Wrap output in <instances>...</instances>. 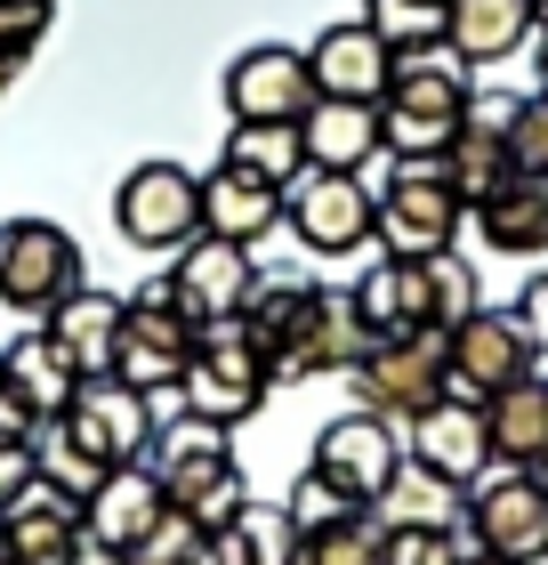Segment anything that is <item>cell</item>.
<instances>
[{
  "instance_id": "7dc6e473",
  "label": "cell",
  "mask_w": 548,
  "mask_h": 565,
  "mask_svg": "<svg viewBox=\"0 0 548 565\" xmlns=\"http://www.w3.org/2000/svg\"><path fill=\"white\" fill-rule=\"evenodd\" d=\"M533 73H540V89H548V33H533Z\"/></svg>"
},
{
  "instance_id": "ee69618b",
  "label": "cell",
  "mask_w": 548,
  "mask_h": 565,
  "mask_svg": "<svg viewBox=\"0 0 548 565\" xmlns=\"http://www.w3.org/2000/svg\"><path fill=\"white\" fill-rule=\"evenodd\" d=\"M73 565H138V557H129V550H106V542H89V533H82V557H73Z\"/></svg>"
},
{
  "instance_id": "d6a6232c",
  "label": "cell",
  "mask_w": 548,
  "mask_h": 565,
  "mask_svg": "<svg viewBox=\"0 0 548 565\" xmlns=\"http://www.w3.org/2000/svg\"><path fill=\"white\" fill-rule=\"evenodd\" d=\"M363 24L396 49V57H428L452 33V0H363Z\"/></svg>"
},
{
  "instance_id": "8d00e7d4",
  "label": "cell",
  "mask_w": 548,
  "mask_h": 565,
  "mask_svg": "<svg viewBox=\"0 0 548 565\" xmlns=\"http://www.w3.org/2000/svg\"><path fill=\"white\" fill-rule=\"evenodd\" d=\"M202 542H211V525H202V518H186V509H162V518L146 525V542L129 550V557H138V565H194Z\"/></svg>"
},
{
  "instance_id": "2e32d148",
  "label": "cell",
  "mask_w": 548,
  "mask_h": 565,
  "mask_svg": "<svg viewBox=\"0 0 548 565\" xmlns=\"http://www.w3.org/2000/svg\"><path fill=\"white\" fill-rule=\"evenodd\" d=\"M65 428L82 436V445L106 460V469H129V460H146V445H153V428H162V413H153V396H138L129 380L97 372V380H82V396L65 404Z\"/></svg>"
},
{
  "instance_id": "9a60e30c",
  "label": "cell",
  "mask_w": 548,
  "mask_h": 565,
  "mask_svg": "<svg viewBox=\"0 0 548 565\" xmlns=\"http://www.w3.org/2000/svg\"><path fill=\"white\" fill-rule=\"evenodd\" d=\"M170 299L186 323H218V316H243L250 291H258V259L250 243H226V235H194L186 250L170 259Z\"/></svg>"
},
{
  "instance_id": "484cf974",
  "label": "cell",
  "mask_w": 548,
  "mask_h": 565,
  "mask_svg": "<svg viewBox=\"0 0 548 565\" xmlns=\"http://www.w3.org/2000/svg\"><path fill=\"white\" fill-rule=\"evenodd\" d=\"M282 211H291V194L258 186V178H243V170H211V178H202V235L258 243V235L282 226Z\"/></svg>"
},
{
  "instance_id": "f546056e",
  "label": "cell",
  "mask_w": 548,
  "mask_h": 565,
  "mask_svg": "<svg viewBox=\"0 0 548 565\" xmlns=\"http://www.w3.org/2000/svg\"><path fill=\"white\" fill-rule=\"evenodd\" d=\"M0 380H9V388L33 404L41 420H49V413H65V404L82 396V372H73V355L49 340V331H24V340L0 355Z\"/></svg>"
},
{
  "instance_id": "bcb514c9",
  "label": "cell",
  "mask_w": 548,
  "mask_h": 565,
  "mask_svg": "<svg viewBox=\"0 0 548 565\" xmlns=\"http://www.w3.org/2000/svg\"><path fill=\"white\" fill-rule=\"evenodd\" d=\"M194 565H234V557L218 550V533H211V542H202V550H194Z\"/></svg>"
},
{
  "instance_id": "8fae6325",
  "label": "cell",
  "mask_w": 548,
  "mask_h": 565,
  "mask_svg": "<svg viewBox=\"0 0 548 565\" xmlns=\"http://www.w3.org/2000/svg\"><path fill=\"white\" fill-rule=\"evenodd\" d=\"M282 226L315 250V259H347L379 235V194L363 186V170H307L291 186V211Z\"/></svg>"
},
{
  "instance_id": "74e56055",
  "label": "cell",
  "mask_w": 548,
  "mask_h": 565,
  "mask_svg": "<svg viewBox=\"0 0 548 565\" xmlns=\"http://www.w3.org/2000/svg\"><path fill=\"white\" fill-rule=\"evenodd\" d=\"M508 162L548 178V89L533 97H508Z\"/></svg>"
},
{
  "instance_id": "ba28073f",
  "label": "cell",
  "mask_w": 548,
  "mask_h": 565,
  "mask_svg": "<svg viewBox=\"0 0 548 565\" xmlns=\"http://www.w3.org/2000/svg\"><path fill=\"white\" fill-rule=\"evenodd\" d=\"M355 380V404L379 420H420L428 404L443 396V380H452V331H411V340H379L363 364L347 372Z\"/></svg>"
},
{
  "instance_id": "60d3db41",
  "label": "cell",
  "mask_w": 548,
  "mask_h": 565,
  "mask_svg": "<svg viewBox=\"0 0 548 565\" xmlns=\"http://www.w3.org/2000/svg\"><path fill=\"white\" fill-rule=\"evenodd\" d=\"M49 17H57V0H0V49H9V57H33Z\"/></svg>"
},
{
  "instance_id": "ffe728a7",
  "label": "cell",
  "mask_w": 548,
  "mask_h": 565,
  "mask_svg": "<svg viewBox=\"0 0 548 565\" xmlns=\"http://www.w3.org/2000/svg\"><path fill=\"white\" fill-rule=\"evenodd\" d=\"M0 550L17 565H73L82 557V501L33 477L9 509H0Z\"/></svg>"
},
{
  "instance_id": "7c38bea8",
  "label": "cell",
  "mask_w": 548,
  "mask_h": 565,
  "mask_svg": "<svg viewBox=\"0 0 548 565\" xmlns=\"http://www.w3.org/2000/svg\"><path fill=\"white\" fill-rule=\"evenodd\" d=\"M525 372H540V348H533V331L516 323V307H476V316L452 331V380H443V396L492 404Z\"/></svg>"
},
{
  "instance_id": "8992f818",
  "label": "cell",
  "mask_w": 548,
  "mask_h": 565,
  "mask_svg": "<svg viewBox=\"0 0 548 565\" xmlns=\"http://www.w3.org/2000/svg\"><path fill=\"white\" fill-rule=\"evenodd\" d=\"M267 396H275V380H267V355L250 348L243 316L194 323V364L178 380V404L202 413V420H218V428H243Z\"/></svg>"
},
{
  "instance_id": "4316f807",
  "label": "cell",
  "mask_w": 548,
  "mask_h": 565,
  "mask_svg": "<svg viewBox=\"0 0 548 565\" xmlns=\"http://www.w3.org/2000/svg\"><path fill=\"white\" fill-rule=\"evenodd\" d=\"M533 33H540L533 0H452V33H443V49H452L460 65H501Z\"/></svg>"
},
{
  "instance_id": "b9f144b4",
  "label": "cell",
  "mask_w": 548,
  "mask_h": 565,
  "mask_svg": "<svg viewBox=\"0 0 548 565\" xmlns=\"http://www.w3.org/2000/svg\"><path fill=\"white\" fill-rule=\"evenodd\" d=\"M33 428H41V413L9 388V380H0V445H33Z\"/></svg>"
},
{
  "instance_id": "44dd1931",
  "label": "cell",
  "mask_w": 548,
  "mask_h": 565,
  "mask_svg": "<svg viewBox=\"0 0 548 565\" xmlns=\"http://www.w3.org/2000/svg\"><path fill=\"white\" fill-rule=\"evenodd\" d=\"M468 226L508 259H548V178L508 170L484 202H468Z\"/></svg>"
},
{
  "instance_id": "4fadbf2b",
  "label": "cell",
  "mask_w": 548,
  "mask_h": 565,
  "mask_svg": "<svg viewBox=\"0 0 548 565\" xmlns=\"http://www.w3.org/2000/svg\"><path fill=\"white\" fill-rule=\"evenodd\" d=\"M468 525L476 542L508 565H540L548 557V484L533 469H492L468 484Z\"/></svg>"
},
{
  "instance_id": "f6af8a7d",
  "label": "cell",
  "mask_w": 548,
  "mask_h": 565,
  "mask_svg": "<svg viewBox=\"0 0 548 565\" xmlns=\"http://www.w3.org/2000/svg\"><path fill=\"white\" fill-rule=\"evenodd\" d=\"M24 65H33V57H9V49H0V97L17 89V73H24Z\"/></svg>"
},
{
  "instance_id": "f1b7e54d",
  "label": "cell",
  "mask_w": 548,
  "mask_h": 565,
  "mask_svg": "<svg viewBox=\"0 0 548 565\" xmlns=\"http://www.w3.org/2000/svg\"><path fill=\"white\" fill-rule=\"evenodd\" d=\"M218 170H243V178H258V186H282V194H291L299 178H307V138H299V121H234L226 146H218Z\"/></svg>"
},
{
  "instance_id": "f35d334b",
  "label": "cell",
  "mask_w": 548,
  "mask_h": 565,
  "mask_svg": "<svg viewBox=\"0 0 548 565\" xmlns=\"http://www.w3.org/2000/svg\"><path fill=\"white\" fill-rule=\"evenodd\" d=\"M282 509H291V525H299V533H323V525H339V518H347L355 501L339 493V484H323L315 469H307V477L291 484V493H282Z\"/></svg>"
},
{
  "instance_id": "7bdbcfd3",
  "label": "cell",
  "mask_w": 548,
  "mask_h": 565,
  "mask_svg": "<svg viewBox=\"0 0 548 565\" xmlns=\"http://www.w3.org/2000/svg\"><path fill=\"white\" fill-rule=\"evenodd\" d=\"M33 484V445H0V509Z\"/></svg>"
},
{
  "instance_id": "836d02e7",
  "label": "cell",
  "mask_w": 548,
  "mask_h": 565,
  "mask_svg": "<svg viewBox=\"0 0 548 565\" xmlns=\"http://www.w3.org/2000/svg\"><path fill=\"white\" fill-rule=\"evenodd\" d=\"M291 565H387V518H379V509H347L339 525L299 533Z\"/></svg>"
},
{
  "instance_id": "d590c367",
  "label": "cell",
  "mask_w": 548,
  "mask_h": 565,
  "mask_svg": "<svg viewBox=\"0 0 548 565\" xmlns=\"http://www.w3.org/2000/svg\"><path fill=\"white\" fill-rule=\"evenodd\" d=\"M428 275H436V331H460V323L484 307V282H476V267H468L460 250H443V259H428Z\"/></svg>"
},
{
  "instance_id": "5b68a950",
  "label": "cell",
  "mask_w": 548,
  "mask_h": 565,
  "mask_svg": "<svg viewBox=\"0 0 548 565\" xmlns=\"http://www.w3.org/2000/svg\"><path fill=\"white\" fill-rule=\"evenodd\" d=\"M194 364V323L178 316L170 282H146V291H129L121 307V348H114V380H129L138 396H153V413H186L178 404V380Z\"/></svg>"
},
{
  "instance_id": "30bf717a",
  "label": "cell",
  "mask_w": 548,
  "mask_h": 565,
  "mask_svg": "<svg viewBox=\"0 0 548 565\" xmlns=\"http://www.w3.org/2000/svg\"><path fill=\"white\" fill-rule=\"evenodd\" d=\"M307 469H315L323 484H339L355 509H379L387 484H396V469H404V428L355 404V413H339V420L315 428V460H307Z\"/></svg>"
},
{
  "instance_id": "4dcf8cb0",
  "label": "cell",
  "mask_w": 548,
  "mask_h": 565,
  "mask_svg": "<svg viewBox=\"0 0 548 565\" xmlns=\"http://www.w3.org/2000/svg\"><path fill=\"white\" fill-rule=\"evenodd\" d=\"M218 550L234 557V565H291L299 557V525H291V509L282 501H243L234 518L218 525Z\"/></svg>"
},
{
  "instance_id": "ab89813d",
  "label": "cell",
  "mask_w": 548,
  "mask_h": 565,
  "mask_svg": "<svg viewBox=\"0 0 548 565\" xmlns=\"http://www.w3.org/2000/svg\"><path fill=\"white\" fill-rule=\"evenodd\" d=\"M387 565H460L452 525H387Z\"/></svg>"
},
{
  "instance_id": "d6986e66",
  "label": "cell",
  "mask_w": 548,
  "mask_h": 565,
  "mask_svg": "<svg viewBox=\"0 0 548 565\" xmlns=\"http://www.w3.org/2000/svg\"><path fill=\"white\" fill-rule=\"evenodd\" d=\"M307 73H315V97H339V106H379L387 82H396V49H387L363 17H347V24H323V33H315Z\"/></svg>"
},
{
  "instance_id": "d4e9b609",
  "label": "cell",
  "mask_w": 548,
  "mask_h": 565,
  "mask_svg": "<svg viewBox=\"0 0 548 565\" xmlns=\"http://www.w3.org/2000/svg\"><path fill=\"white\" fill-rule=\"evenodd\" d=\"M299 138H307V170H363V162L387 153L379 106H339V97H315V106H307Z\"/></svg>"
},
{
  "instance_id": "52a82bcc",
  "label": "cell",
  "mask_w": 548,
  "mask_h": 565,
  "mask_svg": "<svg viewBox=\"0 0 548 565\" xmlns=\"http://www.w3.org/2000/svg\"><path fill=\"white\" fill-rule=\"evenodd\" d=\"M114 226L129 250H153V259H178L202 235V178L186 162H138L114 194Z\"/></svg>"
},
{
  "instance_id": "5bb4252c",
  "label": "cell",
  "mask_w": 548,
  "mask_h": 565,
  "mask_svg": "<svg viewBox=\"0 0 548 565\" xmlns=\"http://www.w3.org/2000/svg\"><path fill=\"white\" fill-rule=\"evenodd\" d=\"M404 460H420V469L443 477L452 493H468L476 477H492L501 460H492V420H484V404L436 396L420 420H404Z\"/></svg>"
},
{
  "instance_id": "603a6c76",
  "label": "cell",
  "mask_w": 548,
  "mask_h": 565,
  "mask_svg": "<svg viewBox=\"0 0 548 565\" xmlns=\"http://www.w3.org/2000/svg\"><path fill=\"white\" fill-rule=\"evenodd\" d=\"M162 484H153L146 460H129V469H106V484L82 501V533L89 542H106V550H138L146 542V525L162 518Z\"/></svg>"
},
{
  "instance_id": "cb8c5ba5",
  "label": "cell",
  "mask_w": 548,
  "mask_h": 565,
  "mask_svg": "<svg viewBox=\"0 0 548 565\" xmlns=\"http://www.w3.org/2000/svg\"><path fill=\"white\" fill-rule=\"evenodd\" d=\"M484 420H492V460H501V469H533V477H540V469H548V364L492 396Z\"/></svg>"
},
{
  "instance_id": "f907efd6",
  "label": "cell",
  "mask_w": 548,
  "mask_h": 565,
  "mask_svg": "<svg viewBox=\"0 0 548 565\" xmlns=\"http://www.w3.org/2000/svg\"><path fill=\"white\" fill-rule=\"evenodd\" d=\"M540 484H548V469H540Z\"/></svg>"
},
{
  "instance_id": "e0dca14e",
  "label": "cell",
  "mask_w": 548,
  "mask_h": 565,
  "mask_svg": "<svg viewBox=\"0 0 548 565\" xmlns=\"http://www.w3.org/2000/svg\"><path fill=\"white\" fill-rule=\"evenodd\" d=\"M315 106V73H307V49L258 41L226 65V114L234 121H307Z\"/></svg>"
},
{
  "instance_id": "1f68e13d",
  "label": "cell",
  "mask_w": 548,
  "mask_h": 565,
  "mask_svg": "<svg viewBox=\"0 0 548 565\" xmlns=\"http://www.w3.org/2000/svg\"><path fill=\"white\" fill-rule=\"evenodd\" d=\"M33 477L57 484V493H73V501H89L97 484H106V460H97L82 436L65 428V413H49V420L33 428Z\"/></svg>"
},
{
  "instance_id": "277c9868",
  "label": "cell",
  "mask_w": 548,
  "mask_h": 565,
  "mask_svg": "<svg viewBox=\"0 0 548 565\" xmlns=\"http://www.w3.org/2000/svg\"><path fill=\"white\" fill-rule=\"evenodd\" d=\"M387 186H379V250L387 259H443V250L460 243V226H468V202L452 186V170H443V153L436 162H404V153H387Z\"/></svg>"
},
{
  "instance_id": "e575fe53",
  "label": "cell",
  "mask_w": 548,
  "mask_h": 565,
  "mask_svg": "<svg viewBox=\"0 0 548 565\" xmlns=\"http://www.w3.org/2000/svg\"><path fill=\"white\" fill-rule=\"evenodd\" d=\"M452 509H460V493H452V484H443V477H428L420 460H404V469H396V484H387V501H379V518H387V525H443Z\"/></svg>"
},
{
  "instance_id": "681fc988",
  "label": "cell",
  "mask_w": 548,
  "mask_h": 565,
  "mask_svg": "<svg viewBox=\"0 0 548 565\" xmlns=\"http://www.w3.org/2000/svg\"><path fill=\"white\" fill-rule=\"evenodd\" d=\"M533 24H540V33H548V0H533Z\"/></svg>"
},
{
  "instance_id": "7402d4cb",
  "label": "cell",
  "mask_w": 548,
  "mask_h": 565,
  "mask_svg": "<svg viewBox=\"0 0 548 565\" xmlns=\"http://www.w3.org/2000/svg\"><path fill=\"white\" fill-rule=\"evenodd\" d=\"M121 291H97V282H82V291H65L57 307L41 316V331L73 355V372L97 380V372H114V348H121Z\"/></svg>"
},
{
  "instance_id": "9c48e42d",
  "label": "cell",
  "mask_w": 548,
  "mask_h": 565,
  "mask_svg": "<svg viewBox=\"0 0 548 565\" xmlns=\"http://www.w3.org/2000/svg\"><path fill=\"white\" fill-rule=\"evenodd\" d=\"M82 243L65 235L57 218H0V299L24 307V316H49L65 291H82Z\"/></svg>"
},
{
  "instance_id": "c3c4849f",
  "label": "cell",
  "mask_w": 548,
  "mask_h": 565,
  "mask_svg": "<svg viewBox=\"0 0 548 565\" xmlns=\"http://www.w3.org/2000/svg\"><path fill=\"white\" fill-rule=\"evenodd\" d=\"M460 565H508V557H492V550H476V557H460Z\"/></svg>"
},
{
  "instance_id": "3957f363",
  "label": "cell",
  "mask_w": 548,
  "mask_h": 565,
  "mask_svg": "<svg viewBox=\"0 0 548 565\" xmlns=\"http://www.w3.org/2000/svg\"><path fill=\"white\" fill-rule=\"evenodd\" d=\"M468 106H476V97H468V73L443 65L436 49L428 57H396V82L379 97V138H387V153H404V162H436V153L460 138Z\"/></svg>"
},
{
  "instance_id": "ac0fdd59",
  "label": "cell",
  "mask_w": 548,
  "mask_h": 565,
  "mask_svg": "<svg viewBox=\"0 0 548 565\" xmlns=\"http://www.w3.org/2000/svg\"><path fill=\"white\" fill-rule=\"evenodd\" d=\"M347 299H355L363 331H372V348L379 340H411V331H436V275H428V259H387L379 250V259L347 282Z\"/></svg>"
},
{
  "instance_id": "7a4b0ae2",
  "label": "cell",
  "mask_w": 548,
  "mask_h": 565,
  "mask_svg": "<svg viewBox=\"0 0 548 565\" xmlns=\"http://www.w3.org/2000/svg\"><path fill=\"white\" fill-rule=\"evenodd\" d=\"M146 469H153V484H162V501H170V509L202 518L211 533H218V525L234 518V509L250 501L243 460H234V428L202 420V413H170L162 428H153Z\"/></svg>"
},
{
  "instance_id": "83f0119b",
  "label": "cell",
  "mask_w": 548,
  "mask_h": 565,
  "mask_svg": "<svg viewBox=\"0 0 548 565\" xmlns=\"http://www.w3.org/2000/svg\"><path fill=\"white\" fill-rule=\"evenodd\" d=\"M492 106H501V97H476L468 121H460V138L443 146V170H452L460 202H484V194L516 170V162H508V114H492Z\"/></svg>"
},
{
  "instance_id": "6da1fadb",
  "label": "cell",
  "mask_w": 548,
  "mask_h": 565,
  "mask_svg": "<svg viewBox=\"0 0 548 565\" xmlns=\"http://www.w3.org/2000/svg\"><path fill=\"white\" fill-rule=\"evenodd\" d=\"M243 331L267 355L275 388H299V380H323V372H355L372 355V331H363L355 299L331 291V282H307V275H258V291L243 307Z\"/></svg>"
}]
</instances>
